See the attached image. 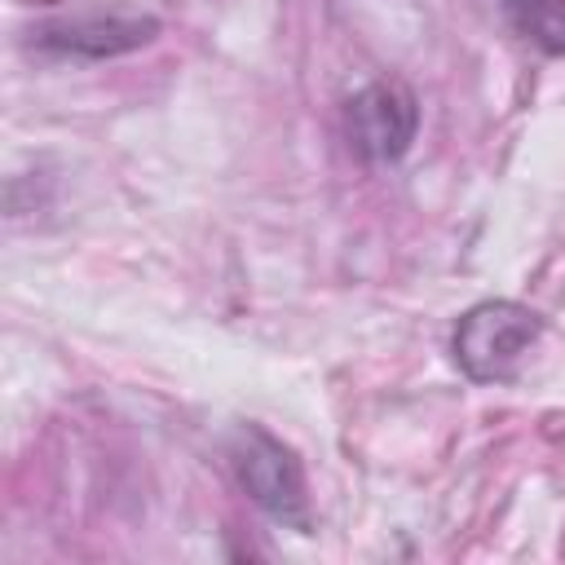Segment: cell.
Returning a JSON list of instances; mask_svg holds the SVG:
<instances>
[{"instance_id":"obj_1","label":"cell","mask_w":565,"mask_h":565,"mask_svg":"<svg viewBox=\"0 0 565 565\" xmlns=\"http://www.w3.org/2000/svg\"><path fill=\"white\" fill-rule=\"evenodd\" d=\"M539 331H543V318L534 309H525L516 300H481L455 322L450 353L468 380L499 384L521 366V358L530 353Z\"/></svg>"},{"instance_id":"obj_2","label":"cell","mask_w":565,"mask_h":565,"mask_svg":"<svg viewBox=\"0 0 565 565\" xmlns=\"http://www.w3.org/2000/svg\"><path fill=\"white\" fill-rule=\"evenodd\" d=\"M230 463L238 472V486L252 494V503L265 516L309 534L313 521H309L305 468L274 433H265L260 424H238L230 437Z\"/></svg>"},{"instance_id":"obj_3","label":"cell","mask_w":565,"mask_h":565,"mask_svg":"<svg viewBox=\"0 0 565 565\" xmlns=\"http://www.w3.org/2000/svg\"><path fill=\"white\" fill-rule=\"evenodd\" d=\"M419 128V106L415 93L397 79H375L362 93L349 97L344 110V132L349 146L366 159V163H393L411 150Z\"/></svg>"},{"instance_id":"obj_4","label":"cell","mask_w":565,"mask_h":565,"mask_svg":"<svg viewBox=\"0 0 565 565\" xmlns=\"http://www.w3.org/2000/svg\"><path fill=\"white\" fill-rule=\"evenodd\" d=\"M154 35H159V18L150 13H71L44 22L35 31V44L75 57H115L150 44Z\"/></svg>"},{"instance_id":"obj_5","label":"cell","mask_w":565,"mask_h":565,"mask_svg":"<svg viewBox=\"0 0 565 565\" xmlns=\"http://www.w3.org/2000/svg\"><path fill=\"white\" fill-rule=\"evenodd\" d=\"M521 40L543 53H565V0H499Z\"/></svg>"}]
</instances>
